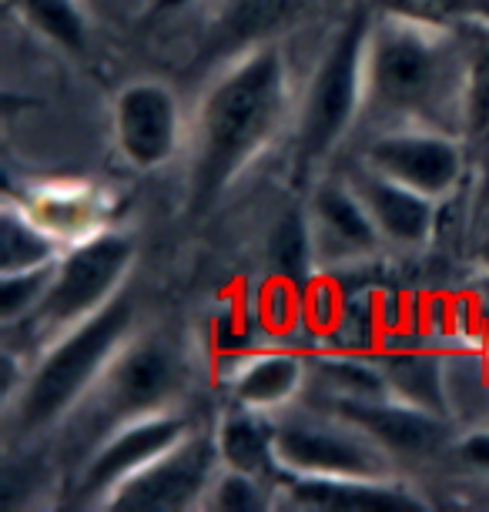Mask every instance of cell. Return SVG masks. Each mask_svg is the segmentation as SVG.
<instances>
[{
    "mask_svg": "<svg viewBox=\"0 0 489 512\" xmlns=\"http://www.w3.org/2000/svg\"><path fill=\"white\" fill-rule=\"evenodd\" d=\"M289 108V64L275 44L252 47L215 77L195 121L191 208H212L235 185V178L282 131Z\"/></svg>",
    "mask_w": 489,
    "mask_h": 512,
    "instance_id": "obj_1",
    "label": "cell"
},
{
    "mask_svg": "<svg viewBox=\"0 0 489 512\" xmlns=\"http://www.w3.org/2000/svg\"><path fill=\"white\" fill-rule=\"evenodd\" d=\"M456 31L379 14L366 44V111L392 128H433L466 114L469 71H459Z\"/></svg>",
    "mask_w": 489,
    "mask_h": 512,
    "instance_id": "obj_2",
    "label": "cell"
},
{
    "mask_svg": "<svg viewBox=\"0 0 489 512\" xmlns=\"http://www.w3.org/2000/svg\"><path fill=\"white\" fill-rule=\"evenodd\" d=\"M134 332V298L118 292L101 312L84 318L41 349L24 385L7 402V439L27 442L57 429L94 389L111 355Z\"/></svg>",
    "mask_w": 489,
    "mask_h": 512,
    "instance_id": "obj_3",
    "label": "cell"
},
{
    "mask_svg": "<svg viewBox=\"0 0 489 512\" xmlns=\"http://www.w3.org/2000/svg\"><path fill=\"white\" fill-rule=\"evenodd\" d=\"M188 382V359L171 335L141 332L111 355L108 369L84 395V402L64 422L74 452H88L108 439L114 429L141 415L175 409L181 389Z\"/></svg>",
    "mask_w": 489,
    "mask_h": 512,
    "instance_id": "obj_4",
    "label": "cell"
},
{
    "mask_svg": "<svg viewBox=\"0 0 489 512\" xmlns=\"http://www.w3.org/2000/svg\"><path fill=\"white\" fill-rule=\"evenodd\" d=\"M372 17L352 11L332 34L309 77L299 128H295V168L312 171L339 148L356 118L366 111V44Z\"/></svg>",
    "mask_w": 489,
    "mask_h": 512,
    "instance_id": "obj_5",
    "label": "cell"
},
{
    "mask_svg": "<svg viewBox=\"0 0 489 512\" xmlns=\"http://www.w3.org/2000/svg\"><path fill=\"white\" fill-rule=\"evenodd\" d=\"M134 262V241L124 231H101L88 241L64 248L57 258L54 282L47 288L41 308L21 322L34 345L54 342L94 312H101L114 295L124 292V278Z\"/></svg>",
    "mask_w": 489,
    "mask_h": 512,
    "instance_id": "obj_6",
    "label": "cell"
},
{
    "mask_svg": "<svg viewBox=\"0 0 489 512\" xmlns=\"http://www.w3.org/2000/svg\"><path fill=\"white\" fill-rule=\"evenodd\" d=\"M275 459L285 476L396 479V456L342 415L275 419Z\"/></svg>",
    "mask_w": 489,
    "mask_h": 512,
    "instance_id": "obj_7",
    "label": "cell"
},
{
    "mask_svg": "<svg viewBox=\"0 0 489 512\" xmlns=\"http://www.w3.org/2000/svg\"><path fill=\"white\" fill-rule=\"evenodd\" d=\"M222 469L215 432L191 429L178 446L128 476L104 496L101 509L111 512H185L201 509Z\"/></svg>",
    "mask_w": 489,
    "mask_h": 512,
    "instance_id": "obj_8",
    "label": "cell"
},
{
    "mask_svg": "<svg viewBox=\"0 0 489 512\" xmlns=\"http://www.w3.org/2000/svg\"><path fill=\"white\" fill-rule=\"evenodd\" d=\"M195 429L188 415L178 409H165L155 415H141L121 429H114L108 439H101L88 456L81 459L78 472H74L71 496L78 506H101L104 496L121 486L124 479L155 462L161 452L178 446L188 432Z\"/></svg>",
    "mask_w": 489,
    "mask_h": 512,
    "instance_id": "obj_9",
    "label": "cell"
},
{
    "mask_svg": "<svg viewBox=\"0 0 489 512\" xmlns=\"http://www.w3.org/2000/svg\"><path fill=\"white\" fill-rule=\"evenodd\" d=\"M366 168L439 201L463 178V148L449 131L386 128L369 141Z\"/></svg>",
    "mask_w": 489,
    "mask_h": 512,
    "instance_id": "obj_10",
    "label": "cell"
},
{
    "mask_svg": "<svg viewBox=\"0 0 489 512\" xmlns=\"http://www.w3.org/2000/svg\"><path fill=\"white\" fill-rule=\"evenodd\" d=\"M114 134L124 161L141 171L168 164L181 148V108L168 84L134 81L114 101Z\"/></svg>",
    "mask_w": 489,
    "mask_h": 512,
    "instance_id": "obj_11",
    "label": "cell"
},
{
    "mask_svg": "<svg viewBox=\"0 0 489 512\" xmlns=\"http://www.w3.org/2000/svg\"><path fill=\"white\" fill-rule=\"evenodd\" d=\"M278 496L315 512H426L429 502L399 479H315L278 476Z\"/></svg>",
    "mask_w": 489,
    "mask_h": 512,
    "instance_id": "obj_12",
    "label": "cell"
},
{
    "mask_svg": "<svg viewBox=\"0 0 489 512\" xmlns=\"http://www.w3.org/2000/svg\"><path fill=\"white\" fill-rule=\"evenodd\" d=\"M17 201L64 248L108 231L114 208H118L108 188L88 185V181H54V185L24 188Z\"/></svg>",
    "mask_w": 489,
    "mask_h": 512,
    "instance_id": "obj_13",
    "label": "cell"
},
{
    "mask_svg": "<svg viewBox=\"0 0 489 512\" xmlns=\"http://www.w3.org/2000/svg\"><path fill=\"white\" fill-rule=\"evenodd\" d=\"M332 412L366 429L396 459L429 456L449 439L446 415L416 409V405L389 399V395H382V399H335Z\"/></svg>",
    "mask_w": 489,
    "mask_h": 512,
    "instance_id": "obj_14",
    "label": "cell"
},
{
    "mask_svg": "<svg viewBox=\"0 0 489 512\" xmlns=\"http://www.w3.org/2000/svg\"><path fill=\"white\" fill-rule=\"evenodd\" d=\"M309 225L315 238V255L329 262H356L379 248V228L372 221L359 191L342 181H325L315 188Z\"/></svg>",
    "mask_w": 489,
    "mask_h": 512,
    "instance_id": "obj_15",
    "label": "cell"
},
{
    "mask_svg": "<svg viewBox=\"0 0 489 512\" xmlns=\"http://www.w3.org/2000/svg\"><path fill=\"white\" fill-rule=\"evenodd\" d=\"M349 185L366 201L382 241H392V245H402V248H416L429 238L433 218H436L433 198L419 195V191L399 185V181L379 175V171H372V168L359 171Z\"/></svg>",
    "mask_w": 489,
    "mask_h": 512,
    "instance_id": "obj_16",
    "label": "cell"
},
{
    "mask_svg": "<svg viewBox=\"0 0 489 512\" xmlns=\"http://www.w3.org/2000/svg\"><path fill=\"white\" fill-rule=\"evenodd\" d=\"M305 359L295 352H252L235 362L228 375V392L232 405L255 412H278L285 409L305 385Z\"/></svg>",
    "mask_w": 489,
    "mask_h": 512,
    "instance_id": "obj_17",
    "label": "cell"
},
{
    "mask_svg": "<svg viewBox=\"0 0 489 512\" xmlns=\"http://www.w3.org/2000/svg\"><path fill=\"white\" fill-rule=\"evenodd\" d=\"M215 442L222 466L252 472V476L262 479L282 476L275 459V419H268V412L232 405V412L222 415V422H218Z\"/></svg>",
    "mask_w": 489,
    "mask_h": 512,
    "instance_id": "obj_18",
    "label": "cell"
},
{
    "mask_svg": "<svg viewBox=\"0 0 489 512\" xmlns=\"http://www.w3.org/2000/svg\"><path fill=\"white\" fill-rule=\"evenodd\" d=\"M382 379H386V392L389 399H399L406 405H416V409L436 412V415H449V395H446V359L433 352H392L379 359Z\"/></svg>",
    "mask_w": 489,
    "mask_h": 512,
    "instance_id": "obj_19",
    "label": "cell"
},
{
    "mask_svg": "<svg viewBox=\"0 0 489 512\" xmlns=\"http://www.w3.org/2000/svg\"><path fill=\"white\" fill-rule=\"evenodd\" d=\"M64 255V245L51 238L14 195L0 208V275L51 265Z\"/></svg>",
    "mask_w": 489,
    "mask_h": 512,
    "instance_id": "obj_20",
    "label": "cell"
},
{
    "mask_svg": "<svg viewBox=\"0 0 489 512\" xmlns=\"http://www.w3.org/2000/svg\"><path fill=\"white\" fill-rule=\"evenodd\" d=\"M7 7L64 51L88 47V14L78 0H7Z\"/></svg>",
    "mask_w": 489,
    "mask_h": 512,
    "instance_id": "obj_21",
    "label": "cell"
},
{
    "mask_svg": "<svg viewBox=\"0 0 489 512\" xmlns=\"http://www.w3.org/2000/svg\"><path fill=\"white\" fill-rule=\"evenodd\" d=\"M379 14L406 17V21L456 31L466 24L489 27V0H376Z\"/></svg>",
    "mask_w": 489,
    "mask_h": 512,
    "instance_id": "obj_22",
    "label": "cell"
},
{
    "mask_svg": "<svg viewBox=\"0 0 489 512\" xmlns=\"http://www.w3.org/2000/svg\"><path fill=\"white\" fill-rule=\"evenodd\" d=\"M272 262L285 275V282L292 285L309 282L312 265L319 262L309 215H289L278 225V231L272 235Z\"/></svg>",
    "mask_w": 489,
    "mask_h": 512,
    "instance_id": "obj_23",
    "label": "cell"
},
{
    "mask_svg": "<svg viewBox=\"0 0 489 512\" xmlns=\"http://www.w3.org/2000/svg\"><path fill=\"white\" fill-rule=\"evenodd\" d=\"M54 272L57 262L14 275H0V322H4V328H17L41 308L47 288L54 282Z\"/></svg>",
    "mask_w": 489,
    "mask_h": 512,
    "instance_id": "obj_24",
    "label": "cell"
},
{
    "mask_svg": "<svg viewBox=\"0 0 489 512\" xmlns=\"http://www.w3.org/2000/svg\"><path fill=\"white\" fill-rule=\"evenodd\" d=\"M201 509H218V512H262L272 509V489L268 479L252 476L242 469H228L222 466L205 496Z\"/></svg>",
    "mask_w": 489,
    "mask_h": 512,
    "instance_id": "obj_25",
    "label": "cell"
},
{
    "mask_svg": "<svg viewBox=\"0 0 489 512\" xmlns=\"http://www.w3.org/2000/svg\"><path fill=\"white\" fill-rule=\"evenodd\" d=\"M335 349L349 355H366L372 349V335H376V315L369 302H349L335 308Z\"/></svg>",
    "mask_w": 489,
    "mask_h": 512,
    "instance_id": "obj_26",
    "label": "cell"
},
{
    "mask_svg": "<svg viewBox=\"0 0 489 512\" xmlns=\"http://www.w3.org/2000/svg\"><path fill=\"white\" fill-rule=\"evenodd\" d=\"M459 452H463V459L469 462V466L489 472V429L466 432V439L459 442Z\"/></svg>",
    "mask_w": 489,
    "mask_h": 512,
    "instance_id": "obj_27",
    "label": "cell"
},
{
    "mask_svg": "<svg viewBox=\"0 0 489 512\" xmlns=\"http://www.w3.org/2000/svg\"><path fill=\"white\" fill-rule=\"evenodd\" d=\"M195 0H151V11L155 14H175V11H185Z\"/></svg>",
    "mask_w": 489,
    "mask_h": 512,
    "instance_id": "obj_28",
    "label": "cell"
},
{
    "mask_svg": "<svg viewBox=\"0 0 489 512\" xmlns=\"http://www.w3.org/2000/svg\"><path fill=\"white\" fill-rule=\"evenodd\" d=\"M479 332H483V352H489V302L479 308Z\"/></svg>",
    "mask_w": 489,
    "mask_h": 512,
    "instance_id": "obj_29",
    "label": "cell"
}]
</instances>
